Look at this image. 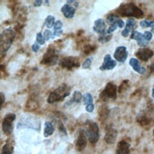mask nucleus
Masks as SVG:
<instances>
[{
	"instance_id": "8",
	"label": "nucleus",
	"mask_w": 154,
	"mask_h": 154,
	"mask_svg": "<svg viewBox=\"0 0 154 154\" xmlns=\"http://www.w3.org/2000/svg\"><path fill=\"white\" fill-rule=\"evenodd\" d=\"M117 131L114 128L112 125H108L105 127V141L108 144L114 143L117 138Z\"/></svg>"
},
{
	"instance_id": "35",
	"label": "nucleus",
	"mask_w": 154,
	"mask_h": 154,
	"mask_svg": "<svg viewBox=\"0 0 154 154\" xmlns=\"http://www.w3.org/2000/svg\"><path fill=\"white\" fill-rule=\"evenodd\" d=\"M94 108V105L93 103L88 104V105H87V106L85 107L86 111L88 112H91L93 111Z\"/></svg>"
},
{
	"instance_id": "11",
	"label": "nucleus",
	"mask_w": 154,
	"mask_h": 154,
	"mask_svg": "<svg viewBox=\"0 0 154 154\" xmlns=\"http://www.w3.org/2000/svg\"><path fill=\"white\" fill-rule=\"evenodd\" d=\"M128 55V52L127 51L126 48L122 46L117 47L116 49L114 54V58L120 63H124L127 59Z\"/></svg>"
},
{
	"instance_id": "6",
	"label": "nucleus",
	"mask_w": 154,
	"mask_h": 154,
	"mask_svg": "<svg viewBox=\"0 0 154 154\" xmlns=\"http://www.w3.org/2000/svg\"><path fill=\"white\" fill-rule=\"evenodd\" d=\"M78 6V3L75 1H68L67 4H64L61 8V12L64 17L67 19L73 17L76 8Z\"/></svg>"
},
{
	"instance_id": "7",
	"label": "nucleus",
	"mask_w": 154,
	"mask_h": 154,
	"mask_svg": "<svg viewBox=\"0 0 154 154\" xmlns=\"http://www.w3.org/2000/svg\"><path fill=\"white\" fill-rule=\"evenodd\" d=\"M100 98L103 100H107L109 98L113 99L117 97V87L112 82H108L104 90L100 94Z\"/></svg>"
},
{
	"instance_id": "28",
	"label": "nucleus",
	"mask_w": 154,
	"mask_h": 154,
	"mask_svg": "<svg viewBox=\"0 0 154 154\" xmlns=\"http://www.w3.org/2000/svg\"><path fill=\"white\" fill-rule=\"evenodd\" d=\"M36 42L40 45H43L45 43V40L43 37V35L42 34L41 32H38L37 34L36 35Z\"/></svg>"
},
{
	"instance_id": "27",
	"label": "nucleus",
	"mask_w": 154,
	"mask_h": 154,
	"mask_svg": "<svg viewBox=\"0 0 154 154\" xmlns=\"http://www.w3.org/2000/svg\"><path fill=\"white\" fill-rule=\"evenodd\" d=\"M55 37L54 34L49 29H46L43 33V37L45 41L49 40L50 38H54Z\"/></svg>"
},
{
	"instance_id": "43",
	"label": "nucleus",
	"mask_w": 154,
	"mask_h": 154,
	"mask_svg": "<svg viewBox=\"0 0 154 154\" xmlns=\"http://www.w3.org/2000/svg\"><path fill=\"white\" fill-rule=\"evenodd\" d=\"M152 96L153 98L154 99V85H153V89H152Z\"/></svg>"
},
{
	"instance_id": "22",
	"label": "nucleus",
	"mask_w": 154,
	"mask_h": 154,
	"mask_svg": "<svg viewBox=\"0 0 154 154\" xmlns=\"http://www.w3.org/2000/svg\"><path fill=\"white\" fill-rule=\"evenodd\" d=\"M131 38L133 40H135L137 42L144 40L143 37V34L141 32H140L137 31H133L131 35Z\"/></svg>"
},
{
	"instance_id": "4",
	"label": "nucleus",
	"mask_w": 154,
	"mask_h": 154,
	"mask_svg": "<svg viewBox=\"0 0 154 154\" xmlns=\"http://www.w3.org/2000/svg\"><path fill=\"white\" fill-rule=\"evenodd\" d=\"M88 128L86 130L85 134L90 143L96 144L99 138V129L97 124L92 121L87 122Z\"/></svg>"
},
{
	"instance_id": "42",
	"label": "nucleus",
	"mask_w": 154,
	"mask_h": 154,
	"mask_svg": "<svg viewBox=\"0 0 154 154\" xmlns=\"http://www.w3.org/2000/svg\"><path fill=\"white\" fill-rule=\"evenodd\" d=\"M150 69H151V70H152V72H154V63H153V64H152L151 65H150Z\"/></svg>"
},
{
	"instance_id": "20",
	"label": "nucleus",
	"mask_w": 154,
	"mask_h": 154,
	"mask_svg": "<svg viewBox=\"0 0 154 154\" xmlns=\"http://www.w3.org/2000/svg\"><path fill=\"white\" fill-rule=\"evenodd\" d=\"M54 132V128L52 124L49 122H46L45 123L44 129V136L45 137H48L49 136L52 135Z\"/></svg>"
},
{
	"instance_id": "40",
	"label": "nucleus",
	"mask_w": 154,
	"mask_h": 154,
	"mask_svg": "<svg viewBox=\"0 0 154 154\" xmlns=\"http://www.w3.org/2000/svg\"><path fill=\"white\" fill-rule=\"evenodd\" d=\"M62 33H63V30L60 29V30H58V31H54V34L55 36L59 37L62 34Z\"/></svg>"
},
{
	"instance_id": "23",
	"label": "nucleus",
	"mask_w": 154,
	"mask_h": 154,
	"mask_svg": "<svg viewBox=\"0 0 154 154\" xmlns=\"http://www.w3.org/2000/svg\"><path fill=\"white\" fill-rule=\"evenodd\" d=\"M82 95L81 93L79 91L76 90L73 92V97L70 100H71L72 102H74L79 103V102H81V100L82 99Z\"/></svg>"
},
{
	"instance_id": "5",
	"label": "nucleus",
	"mask_w": 154,
	"mask_h": 154,
	"mask_svg": "<svg viewBox=\"0 0 154 154\" xmlns=\"http://www.w3.org/2000/svg\"><path fill=\"white\" fill-rule=\"evenodd\" d=\"M16 119V115L13 113L7 114L3 119L2 123V128L3 132L6 135H10L13 129V123Z\"/></svg>"
},
{
	"instance_id": "36",
	"label": "nucleus",
	"mask_w": 154,
	"mask_h": 154,
	"mask_svg": "<svg viewBox=\"0 0 154 154\" xmlns=\"http://www.w3.org/2000/svg\"><path fill=\"white\" fill-rule=\"evenodd\" d=\"M108 110L106 108H102L100 111H99L100 116L102 117H105L108 115Z\"/></svg>"
},
{
	"instance_id": "39",
	"label": "nucleus",
	"mask_w": 154,
	"mask_h": 154,
	"mask_svg": "<svg viewBox=\"0 0 154 154\" xmlns=\"http://www.w3.org/2000/svg\"><path fill=\"white\" fill-rule=\"evenodd\" d=\"M117 22L118 26H119V28H123V27L124 26V25H125V22H124L122 19H118L117 20Z\"/></svg>"
},
{
	"instance_id": "25",
	"label": "nucleus",
	"mask_w": 154,
	"mask_h": 154,
	"mask_svg": "<svg viewBox=\"0 0 154 154\" xmlns=\"http://www.w3.org/2000/svg\"><path fill=\"white\" fill-rule=\"evenodd\" d=\"M83 97V101H84V103L85 105H88V104H91L93 103V97L91 96V94L87 93L85 94H84V95L82 96Z\"/></svg>"
},
{
	"instance_id": "44",
	"label": "nucleus",
	"mask_w": 154,
	"mask_h": 154,
	"mask_svg": "<svg viewBox=\"0 0 154 154\" xmlns=\"http://www.w3.org/2000/svg\"><path fill=\"white\" fill-rule=\"evenodd\" d=\"M153 135H154V130H153Z\"/></svg>"
},
{
	"instance_id": "18",
	"label": "nucleus",
	"mask_w": 154,
	"mask_h": 154,
	"mask_svg": "<svg viewBox=\"0 0 154 154\" xmlns=\"http://www.w3.org/2000/svg\"><path fill=\"white\" fill-rule=\"evenodd\" d=\"M136 23V20L133 18H129L127 20L126 22V25L125 29L122 31L121 34L123 37H128L130 31L132 29V28L135 26Z\"/></svg>"
},
{
	"instance_id": "16",
	"label": "nucleus",
	"mask_w": 154,
	"mask_h": 154,
	"mask_svg": "<svg viewBox=\"0 0 154 154\" xmlns=\"http://www.w3.org/2000/svg\"><path fill=\"white\" fill-rule=\"evenodd\" d=\"M93 30L97 34L100 35L106 33L105 32L106 30V24L104 20L102 19H98L94 21V25L93 27Z\"/></svg>"
},
{
	"instance_id": "2",
	"label": "nucleus",
	"mask_w": 154,
	"mask_h": 154,
	"mask_svg": "<svg viewBox=\"0 0 154 154\" xmlns=\"http://www.w3.org/2000/svg\"><path fill=\"white\" fill-rule=\"evenodd\" d=\"M117 11L122 16H133L139 18L143 15V11L133 4H122Z\"/></svg>"
},
{
	"instance_id": "31",
	"label": "nucleus",
	"mask_w": 154,
	"mask_h": 154,
	"mask_svg": "<svg viewBox=\"0 0 154 154\" xmlns=\"http://www.w3.org/2000/svg\"><path fill=\"white\" fill-rule=\"evenodd\" d=\"M92 63V58H87L85 61L82 64V68L83 69H88L90 67Z\"/></svg>"
},
{
	"instance_id": "17",
	"label": "nucleus",
	"mask_w": 154,
	"mask_h": 154,
	"mask_svg": "<svg viewBox=\"0 0 154 154\" xmlns=\"http://www.w3.org/2000/svg\"><path fill=\"white\" fill-rule=\"evenodd\" d=\"M129 64L131 66L132 69L138 73L143 74L146 71V69L140 64L138 60L135 58H132L130 59Z\"/></svg>"
},
{
	"instance_id": "30",
	"label": "nucleus",
	"mask_w": 154,
	"mask_h": 154,
	"mask_svg": "<svg viewBox=\"0 0 154 154\" xmlns=\"http://www.w3.org/2000/svg\"><path fill=\"white\" fill-rule=\"evenodd\" d=\"M118 19V16L117 15H114V14H109L107 18H106V22L108 23H112L113 22H114L117 19Z\"/></svg>"
},
{
	"instance_id": "45",
	"label": "nucleus",
	"mask_w": 154,
	"mask_h": 154,
	"mask_svg": "<svg viewBox=\"0 0 154 154\" xmlns=\"http://www.w3.org/2000/svg\"><path fill=\"white\" fill-rule=\"evenodd\" d=\"M153 29V31H154V28H153V29Z\"/></svg>"
},
{
	"instance_id": "32",
	"label": "nucleus",
	"mask_w": 154,
	"mask_h": 154,
	"mask_svg": "<svg viewBox=\"0 0 154 154\" xmlns=\"http://www.w3.org/2000/svg\"><path fill=\"white\" fill-rule=\"evenodd\" d=\"M62 26H63V23L61 20H57L56 22H55V23L54 25V31H58V30H60L62 29Z\"/></svg>"
},
{
	"instance_id": "38",
	"label": "nucleus",
	"mask_w": 154,
	"mask_h": 154,
	"mask_svg": "<svg viewBox=\"0 0 154 154\" xmlns=\"http://www.w3.org/2000/svg\"><path fill=\"white\" fill-rule=\"evenodd\" d=\"M5 101V96L3 93L0 92V110Z\"/></svg>"
},
{
	"instance_id": "9",
	"label": "nucleus",
	"mask_w": 154,
	"mask_h": 154,
	"mask_svg": "<svg viewBox=\"0 0 154 154\" xmlns=\"http://www.w3.org/2000/svg\"><path fill=\"white\" fill-rule=\"evenodd\" d=\"M57 60L58 56L57 55L55 51L52 49H50L44 55L42 60V63L45 64L54 65L57 63Z\"/></svg>"
},
{
	"instance_id": "21",
	"label": "nucleus",
	"mask_w": 154,
	"mask_h": 154,
	"mask_svg": "<svg viewBox=\"0 0 154 154\" xmlns=\"http://www.w3.org/2000/svg\"><path fill=\"white\" fill-rule=\"evenodd\" d=\"M55 23V17L52 15L48 16L45 20V25L48 28H52Z\"/></svg>"
},
{
	"instance_id": "33",
	"label": "nucleus",
	"mask_w": 154,
	"mask_h": 154,
	"mask_svg": "<svg viewBox=\"0 0 154 154\" xmlns=\"http://www.w3.org/2000/svg\"><path fill=\"white\" fill-rule=\"evenodd\" d=\"M143 37L146 41L149 42L152 38V34L150 31H145L143 34Z\"/></svg>"
},
{
	"instance_id": "29",
	"label": "nucleus",
	"mask_w": 154,
	"mask_h": 154,
	"mask_svg": "<svg viewBox=\"0 0 154 154\" xmlns=\"http://www.w3.org/2000/svg\"><path fill=\"white\" fill-rule=\"evenodd\" d=\"M118 19H119V18H118ZM117 19L114 22H113L112 23H111V24L110 25V26H109V28H108V30H107V31H106L108 34H111V32H112L113 31H114L117 29V27H119V26H118V24H117Z\"/></svg>"
},
{
	"instance_id": "24",
	"label": "nucleus",
	"mask_w": 154,
	"mask_h": 154,
	"mask_svg": "<svg viewBox=\"0 0 154 154\" xmlns=\"http://www.w3.org/2000/svg\"><path fill=\"white\" fill-rule=\"evenodd\" d=\"M140 25L143 28H148L151 27L154 28V21L152 20H141L140 22Z\"/></svg>"
},
{
	"instance_id": "19",
	"label": "nucleus",
	"mask_w": 154,
	"mask_h": 154,
	"mask_svg": "<svg viewBox=\"0 0 154 154\" xmlns=\"http://www.w3.org/2000/svg\"><path fill=\"white\" fill-rule=\"evenodd\" d=\"M14 152V144L11 141H7L3 146L0 154H13Z\"/></svg>"
},
{
	"instance_id": "15",
	"label": "nucleus",
	"mask_w": 154,
	"mask_h": 154,
	"mask_svg": "<svg viewBox=\"0 0 154 154\" xmlns=\"http://www.w3.org/2000/svg\"><path fill=\"white\" fill-rule=\"evenodd\" d=\"M130 144L125 140H122L119 142L116 150V154H129L130 153Z\"/></svg>"
},
{
	"instance_id": "37",
	"label": "nucleus",
	"mask_w": 154,
	"mask_h": 154,
	"mask_svg": "<svg viewBox=\"0 0 154 154\" xmlns=\"http://www.w3.org/2000/svg\"><path fill=\"white\" fill-rule=\"evenodd\" d=\"M40 49V45H38L37 42L34 43L32 45V50L34 52H37L38 51V50Z\"/></svg>"
},
{
	"instance_id": "3",
	"label": "nucleus",
	"mask_w": 154,
	"mask_h": 154,
	"mask_svg": "<svg viewBox=\"0 0 154 154\" xmlns=\"http://www.w3.org/2000/svg\"><path fill=\"white\" fill-rule=\"evenodd\" d=\"M70 94V91L65 85L59 87L56 90L51 93L48 97L47 101L48 103H52L56 102H58Z\"/></svg>"
},
{
	"instance_id": "41",
	"label": "nucleus",
	"mask_w": 154,
	"mask_h": 154,
	"mask_svg": "<svg viewBox=\"0 0 154 154\" xmlns=\"http://www.w3.org/2000/svg\"><path fill=\"white\" fill-rule=\"evenodd\" d=\"M42 4V1H40V0H38V1H36L34 2V5L35 7H39L41 5V4Z\"/></svg>"
},
{
	"instance_id": "14",
	"label": "nucleus",
	"mask_w": 154,
	"mask_h": 154,
	"mask_svg": "<svg viewBox=\"0 0 154 154\" xmlns=\"http://www.w3.org/2000/svg\"><path fill=\"white\" fill-rule=\"evenodd\" d=\"M135 55L141 60L147 61L153 55V52L148 48H141L135 53Z\"/></svg>"
},
{
	"instance_id": "13",
	"label": "nucleus",
	"mask_w": 154,
	"mask_h": 154,
	"mask_svg": "<svg viewBox=\"0 0 154 154\" xmlns=\"http://www.w3.org/2000/svg\"><path fill=\"white\" fill-rule=\"evenodd\" d=\"M116 66V62L111 58L109 54H106L104 57L103 62L102 66L100 67L101 70H108L114 69Z\"/></svg>"
},
{
	"instance_id": "1",
	"label": "nucleus",
	"mask_w": 154,
	"mask_h": 154,
	"mask_svg": "<svg viewBox=\"0 0 154 154\" xmlns=\"http://www.w3.org/2000/svg\"><path fill=\"white\" fill-rule=\"evenodd\" d=\"M15 36V32L11 28H7L0 34V55L6 53L10 48Z\"/></svg>"
},
{
	"instance_id": "10",
	"label": "nucleus",
	"mask_w": 154,
	"mask_h": 154,
	"mask_svg": "<svg viewBox=\"0 0 154 154\" xmlns=\"http://www.w3.org/2000/svg\"><path fill=\"white\" fill-rule=\"evenodd\" d=\"M87 144V138L85 132L83 130H81L79 132L78 137L76 142L75 148L78 151L81 152L85 148Z\"/></svg>"
},
{
	"instance_id": "12",
	"label": "nucleus",
	"mask_w": 154,
	"mask_h": 154,
	"mask_svg": "<svg viewBox=\"0 0 154 154\" xmlns=\"http://www.w3.org/2000/svg\"><path fill=\"white\" fill-rule=\"evenodd\" d=\"M61 65L64 68L71 69L72 68L79 67V63L76 58L73 57H68L64 58L61 60Z\"/></svg>"
},
{
	"instance_id": "26",
	"label": "nucleus",
	"mask_w": 154,
	"mask_h": 154,
	"mask_svg": "<svg viewBox=\"0 0 154 154\" xmlns=\"http://www.w3.org/2000/svg\"><path fill=\"white\" fill-rule=\"evenodd\" d=\"M106 34H108V33L106 32L105 34H102L100 35V37H99V42L104 43L108 42V41H109L111 40V35H108Z\"/></svg>"
},
{
	"instance_id": "34",
	"label": "nucleus",
	"mask_w": 154,
	"mask_h": 154,
	"mask_svg": "<svg viewBox=\"0 0 154 154\" xmlns=\"http://www.w3.org/2000/svg\"><path fill=\"white\" fill-rule=\"evenodd\" d=\"M58 129H59V130H60V132H63L64 134H65L66 135H67V132H66V128H64V125H63L61 122H59V123H58Z\"/></svg>"
}]
</instances>
